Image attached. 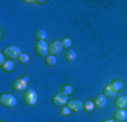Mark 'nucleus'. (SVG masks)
<instances>
[{
  "label": "nucleus",
  "instance_id": "obj_7",
  "mask_svg": "<svg viewBox=\"0 0 127 122\" xmlns=\"http://www.w3.org/2000/svg\"><path fill=\"white\" fill-rule=\"evenodd\" d=\"M63 50H64V48H63V45H61L60 41H55V42H52L49 45V53L52 54V56H57V54L61 53Z\"/></svg>",
  "mask_w": 127,
  "mask_h": 122
},
{
  "label": "nucleus",
  "instance_id": "obj_12",
  "mask_svg": "<svg viewBox=\"0 0 127 122\" xmlns=\"http://www.w3.org/2000/svg\"><path fill=\"white\" fill-rule=\"evenodd\" d=\"M65 58H66V60L69 61V62H74V61H76V59H77L76 51H75L74 49H69V50L66 52V54H65Z\"/></svg>",
  "mask_w": 127,
  "mask_h": 122
},
{
  "label": "nucleus",
  "instance_id": "obj_6",
  "mask_svg": "<svg viewBox=\"0 0 127 122\" xmlns=\"http://www.w3.org/2000/svg\"><path fill=\"white\" fill-rule=\"evenodd\" d=\"M67 103H68V95H65L61 92H58V93L53 96L52 104L55 106H64Z\"/></svg>",
  "mask_w": 127,
  "mask_h": 122
},
{
  "label": "nucleus",
  "instance_id": "obj_1",
  "mask_svg": "<svg viewBox=\"0 0 127 122\" xmlns=\"http://www.w3.org/2000/svg\"><path fill=\"white\" fill-rule=\"evenodd\" d=\"M24 102L27 104V105H35L37 103V100H39V95H37V92L34 88H27L25 92H24Z\"/></svg>",
  "mask_w": 127,
  "mask_h": 122
},
{
  "label": "nucleus",
  "instance_id": "obj_23",
  "mask_svg": "<svg viewBox=\"0 0 127 122\" xmlns=\"http://www.w3.org/2000/svg\"><path fill=\"white\" fill-rule=\"evenodd\" d=\"M5 57H6V56L3 54V53H0V64H1V67H2L3 64H5V62L7 61V60L5 59Z\"/></svg>",
  "mask_w": 127,
  "mask_h": 122
},
{
  "label": "nucleus",
  "instance_id": "obj_20",
  "mask_svg": "<svg viewBox=\"0 0 127 122\" xmlns=\"http://www.w3.org/2000/svg\"><path fill=\"white\" fill-rule=\"evenodd\" d=\"M60 42H61V45H63L64 49H69L71 46V44H73V41H71L69 37H64Z\"/></svg>",
  "mask_w": 127,
  "mask_h": 122
},
{
  "label": "nucleus",
  "instance_id": "obj_2",
  "mask_svg": "<svg viewBox=\"0 0 127 122\" xmlns=\"http://www.w3.org/2000/svg\"><path fill=\"white\" fill-rule=\"evenodd\" d=\"M30 78L29 76H23L22 78L15 80L13 84V89L15 92H25L27 89V85H29Z\"/></svg>",
  "mask_w": 127,
  "mask_h": 122
},
{
  "label": "nucleus",
  "instance_id": "obj_10",
  "mask_svg": "<svg viewBox=\"0 0 127 122\" xmlns=\"http://www.w3.org/2000/svg\"><path fill=\"white\" fill-rule=\"evenodd\" d=\"M127 119V111L125 109H118V111L115 113V120L116 121H125Z\"/></svg>",
  "mask_w": 127,
  "mask_h": 122
},
{
  "label": "nucleus",
  "instance_id": "obj_18",
  "mask_svg": "<svg viewBox=\"0 0 127 122\" xmlns=\"http://www.w3.org/2000/svg\"><path fill=\"white\" fill-rule=\"evenodd\" d=\"M94 107H95V104L92 101H85L83 103V110L85 112H92L94 110Z\"/></svg>",
  "mask_w": 127,
  "mask_h": 122
},
{
  "label": "nucleus",
  "instance_id": "obj_5",
  "mask_svg": "<svg viewBox=\"0 0 127 122\" xmlns=\"http://www.w3.org/2000/svg\"><path fill=\"white\" fill-rule=\"evenodd\" d=\"M35 52L40 57H47L49 52V45L47 44L45 41H37L35 43Z\"/></svg>",
  "mask_w": 127,
  "mask_h": 122
},
{
  "label": "nucleus",
  "instance_id": "obj_16",
  "mask_svg": "<svg viewBox=\"0 0 127 122\" xmlns=\"http://www.w3.org/2000/svg\"><path fill=\"white\" fill-rule=\"evenodd\" d=\"M111 86H112V88L115 89V92H116V93L122 92V90L124 89V82H123L122 80H119V79L114 80V81L111 82Z\"/></svg>",
  "mask_w": 127,
  "mask_h": 122
},
{
  "label": "nucleus",
  "instance_id": "obj_9",
  "mask_svg": "<svg viewBox=\"0 0 127 122\" xmlns=\"http://www.w3.org/2000/svg\"><path fill=\"white\" fill-rule=\"evenodd\" d=\"M94 104H95V107H98V109H104L107 106V97L103 94H100V95H98L95 97Z\"/></svg>",
  "mask_w": 127,
  "mask_h": 122
},
{
  "label": "nucleus",
  "instance_id": "obj_13",
  "mask_svg": "<svg viewBox=\"0 0 127 122\" xmlns=\"http://www.w3.org/2000/svg\"><path fill=\"white\" fill-rule=\"evenodd\" d=\"M1 69H2V71H5V72H11V71H14V70H15V63H14V61L7 60L5 62V64L1 67Z\"/></svg>",
  "mask_w": 127,
  "mask_h": 122
},
{
  "label": "nucleus",
  "instance_id": "obj_22",
  "mask_svg": "<svg viewBox=\"0 0 127 122\" xmlns=\"http://www.w3.org/2000/svg\"><path fill=\"white\" fill-rule=\"evenodd\" d=\"M60 113H61V115H64V117H69V115L73 113V111L69 109L68 106H63V107H61Z\"/></svg>",
  "mask_w": 127,
  "mask_h": 122
},
{
  "label": "nucleus",
  "instance_id": "obj_24",
  "mask_svg": "<svg viewBox=\"0 0 127 122\" xmlns=\"http://www.w3.org/2000/svg\"><path fill=\"white\" fill-rule=\"evenodd\" d=\"M102 122H119V121H116V120H104Z\"/></svg>",
  "mask_w": 127,
  "mask_h": 122
},
{
  "label": "nucleus",
  "instance_id": "obj_11",
  "mask_svg": "<svg viewBox=\"0 0 127 122\" xmlns=\"http://www.w3.org/2000/svg\"><path fill=\"white\" fill-rule=\"evenodd\" d=\"M115 105L118 109H126L127 107V96H120L115 101Z\"/></svg>",
  "mask_w": 127,
  "mask_h": 122
},
{
  "label": "nucleus",
  "instance_id": "obj_8",
  "mask_svg": "<svg viewBox=\"0 0 127 122\" xmlns=\"http://www.w3.org/2000/svg\"><path fill=\"white\" fill-rule=\"evenodd\" d=\"M67 106H68L71 111L78 112L83 109V102L79 101V100H71V101H68Z\"/></svg>",
  "mask_w": 127,
  "mask_h": 122
},
{
  "label": "nucleus",
  "instance_id": "obj_21",
  "mask_svg": "<svg viewBox=\"0 0 127 122\" xmlns=\"http://www.w3.org/2000/svg\"><path fill=\"white\" fill-rule=\"evenodd\" d=\"M61 93H64L65 95H69V94L73 93V87H71L70 85H64L63 87H61V90H60Z\"/></svg>",
  "mask_w": 127,
  "mask_h": 122
},
{
  "label": "nucleus",
  "instance_id": "obj_19",
  "mask_svg": "<svg viewBox=\"0 0 127 122\" xmlns=\"http://www.w3.org/2000/svg\"><path fill=\"white\" fill-rule=\"evenodd\" d=\"M17 60H18L19 63L26 64V63H29V61H30V56H29V54H26V53L22 52L21 54H19V57L17 58Z\"/></svg>",
  "mask_w": 127,
  "mask_h": 122
},
{
  "label": "nucleus",
  "instance_id": "obj_15",
  "mask_svg": "<svg viewBox=\"0 0 127 122\" xmlns=\"http://www.w3.org/2000/svg\"><path fill=\"white\" fill-rule=\"evenodd\" d=\"M35 37H36V40L39 41H45L48 39V32L45 29H37L36 32H35Z\"/></svg>",
  "mask_w": 127,
  "mask_h": 122
},
{
  "label": "nucleus",
  "instance_id": "obj_17",
  "mask_svg": "<svg viewBox=\"0 0 127 122\" xmlns=\"http://www.w3.org/2000/svg\"><path fill=\"white\" fill-rule=\"evenodd\" d=\"M103 95L106 96V97H111V96L116 95V92H115V89L112 88L111 84H109V85H107L106 87H104V89H103Z\"/></svg>",
  "mask_w": 127,
  "mask_h": 122
},
{
  "label": "nucleus",
  "instance_id": "obj_3",
  "mask_svg": "<svg viewBox=\"0 0 127 122\" xmlns=\"http://www.w3.org/2000/svg\"><path fill=\"white\" fill-rule=\"evenodd\" d=\"M0 103L5 107H14L17 104V100L14 95L8 93H3L0 95Z\"/></svg>",
  "mask_w": 127,
  "mask_h": 122
},
{
  "label": "nucleus",
  "instance_id": "obj_14",
  "mask_svg": "<svg viewBox=\"0 0 127 122\" xmlns=\"http://www.w3.org/2000/svg\"><path fill=\"white\" fill-rule=\"evenodd\" d=\"M57 62H58V59H57V57L56 56H52V54H49V56L45 57L44 59V63L47 64V66L49 67H53L57 64Z\"/></svg>",
  "mask_w": 127,
  "mask_h": 122
},
{
  "label": "nucleus",
  "instance_id": "obj_4",
  "mask_svg": "<svg viewBox=\"0 0 127 122\" xmlns=\"http://www.w3.org/2000/svg\"><path fill=\"white\" fill-rule=\"evenodd\" d=\"M3 54H5L6 57H8V58H11V59H17L19 57V54L22 53V49L19 48V46H17V45H10V46H7V48H5V50H3Z\"/></svg>",
  "mask_w": 127,
  "mask_h": 122
},
{
  "label": "nucleus",
  "instance_id": "obj_25",
  "mask_svg": "<svg viewBox=\"0 0 127 122\" xmlns=\"http://www.w3.org/2000/svg\"><path fill=\"white\" fill-rule=\"evenodd\" d=\"M1 122H5V121H1Z\"/></svg>",
  "mask_w": 127,
  "mask_h": 122
}]
</instances>
